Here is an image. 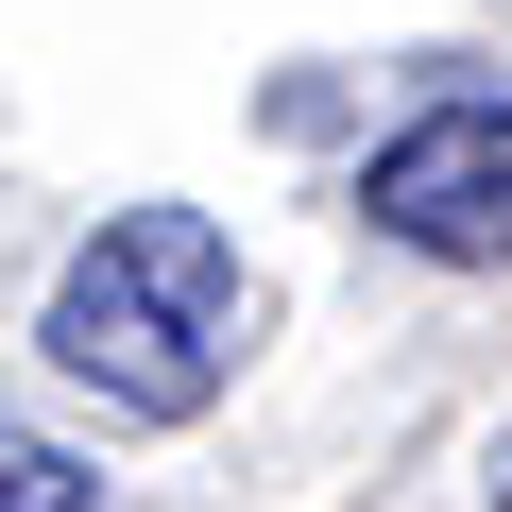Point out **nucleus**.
Listing matches in <instances>:
<instances>
[{
    "label": "nucleus",
    "mask_w": 512,
    "mask_h": 512,
    "mask_svg": "<svg viewBox=\"0 0 512 512\" xmlns=\"http://www.w3.org/2000/svg\"><path fill=\"white\" fill-rule=\"evenodd\" d=\"M239 325H256V291H239V256H222L205 205H120L52 274V359L103 410H137V427H188L239 376Z\"/></svg>",
    "instance_id": "1"
},
{
    "label": "nucleus",
    "mask_w": 512,
    "mask_h": 512,
    "mask_svg": "<svg viewBox=\"0 0 512 512\" xmlns=\"http://www.w3.org/2000/svg\"><path fill=\"white\" fill-rule=\"evenodd\" d=\"M359 222L410 239V256L495 274V256H512V103H427L410 137H376L359 154Z\"/></svg>",
    "instance_id": "2"
},
{
    "label": "nucleus",
    "mask_w": 512,
    "mask_h": 512,
    "mask_svg": "<svg viewBox=\"0 0 512 512\" xmlns=\"http://www.w3.org/2000/svg\"><path fill=\"white\" fill-rule=\"evenodd\" d=\"M0 512H86V461L52 427H0Z\"/></svg>",
    "instance_id": "3"
},
{
    "label": "nucleus",
    "mask_w": 512,
    "mask_h": 512,
    "mask_svg": "<svg viewBox=\"0 0 512 512\" xmlns=\"http://www.w3.org/2000/svg\"><path fill=\"white\" fill-rule=\"evenodd\" d=\"M495 495H512V444H495Z\"/></svg>",
    "instance_id": "4"
}]
</instances>
